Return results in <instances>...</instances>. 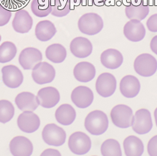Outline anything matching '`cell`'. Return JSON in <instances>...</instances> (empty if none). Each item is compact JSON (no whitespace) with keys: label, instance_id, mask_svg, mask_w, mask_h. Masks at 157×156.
Listing matches in <instances>:
<instances>
[{"label":"cell","instance_id":"6da1fadb","mask_svg":"<svg viewBox=\"0 0 157 156\" xmlns=\"http://www.w3.org/2000/svg\"><path fill=\"white\" fill-rule=\"evenodd\" d=\"M109 126V121L105 113L95 110L89 113L85 120V127L89 133L94 136L104 133Z\"/></svg>","mask_w":157,"mask_h":156},{"label":"cell","instance_id":"7a4b0ae2","mask_svg":"<svg viewBox=\"0 0 157 156\" xmlns=\"http://www.w3.org/2000/svg\"><path fill=\"white\" fill-rule=\"evenodd\" d=\"M78 28L83 34L93 36L100 32L103 28L101 17L95 13H87L78 21Z\"/></svg>","mask_w":157,"mask_h":156},{"label":"cell","instance_id":"3957f363","mask_svg":"<svg viewBox=\"0 0 157 156\" xmlns=\"http://www.w3.org/2000/svg\"><path fill=\"white\" fill-rule=\"evenodd\" d=\"M112 123L122 129L128 128L134 122V115L132 109L126 105L115 106L110 113Z\"/></svg>","mask_w":157,"mask_h":156},{"label":"cell","instance_id":"277c9868","mask_svg":"<svg viewBox=\"0 0 157 156\" xmlns=\"http://www.w3.org/2000/svg\"><path fill=\"white\" fill-rule=\"evenodd\" d=\"M136 72L140 76L149 77L154 75L157 70V60L149 54H142L137 56L134 62Z\"/></svg>","mask_w":157,"mask_h":156},{"label":"cell","instance_id":"5b68a950","mask_svg":"<svg viewBox=\"0 0 157 156\" xmlns=\"http://www.w3.org/2000/svg\"><path fill=\"white\" fill-rule=\"evenodd\" d=\"M42 136L46 144L58 147L65 143L67 135L62 127L55 123H50L44 127Z\"/></svg>","mask_w":157,"mask_h":156},{"label":"cell","instance_id":"8992f818","mask_svg":"<svg viewBox=\"0 0 157 156\" xmlns=\"http://www.w3.org/2000/svg\"><path fill=\"white\" fill-rule=\"evenodd\" d=\"M68 145L71 152L76 155L88 153L91 147L90 137L83 132H75L69 137Z\"/></svg>","mask_w":157,"mask_h":156},{"label":"cell","instance_id":"52a82bcc","mask_svg":"<svg viewBox=\"0 0 157 156\" xmlns=\"http://www.w3.org/2000/svg\"><path fill=\"white\" fill-rule=\"evenodd\" d=\"M153 124L151 114L148 109H141L135 113L132 127L137 134L144 135L151 132Z\"/></svg>","mask_w":157,"mask_h":156},{"label":"cell","instance_id":"ba28073f","mask_svg":"<svg viewBox=\"0 0 157 156\" xmlns=\"http://www.w3.org/2000/svg\"><path fill=\"white\" fill-rule=\"evenodd\" d=\"M55 74L54 67L48 62H41L33 68L32 76L36 83L44 84L51 83L55 79Z\"/></svg>","mask_w":157,"mask_h":156},{"label":"cell","instance_id":"9c48e42d","mask_svg":"<svg viewBox=\"0 0 157 156\" xmlns=\"http://www.w3.org/2000/svg\"><path fill=\"white\" fill-rule=\"evenodd\" d=\"M95 88L98 93L103 97L112 96L116 89V78L108 72L101 74L96 80Z\"/></svg>","mask_w":157,"mask_h":156},{"label":"cell","instance_id":"30bf717a","mask_svg":"<svg viewBox=\"0 0 157 156\" xmlns=\"http://www.w3.org/2000/svg\"><path fill=\"white\" fill-rule=\"evenodd\" d=\"M3 82L9 88H15L22 84L24 76L21 70L14 65L3 66L2 69Z\"/></svg>","mask_w":157,"mask_h":156},{"label":"cell","instance_id":"8fae6325","mask_svg":"<svg viewBox=\"0 0 157 156\" xmlns=\"http://www.w3.org/2000/svg\"><path fill=\"white\" fill-rule=\"evenodd\" d=\"M94 93L89 87L79 86L76 87L71 93V100L77 107L85 109L94 101Z\"/></svg>","mask_w":157,"mask_h":156},{"label":"cell","instance_id":"7c38bea8","mask_svg":"<svg viewBox=\"0 0 157 156\" xmlns=\"http://www.w3.org/2000/svg\"><path fill=\"white\" fill-rule=\"evenodd\" d=\"M17 123L21 131L31 133L35 132L39 128L40 120L33 111H24L19 115Z\"/></svg>","mask_w":157,"mask_h":156},{"label":"cell","instance_id":"4fadbf2b","mask_svg":"<svg viewBox=\"0 0 157 156\" xmlns=\"http://www.w3.org/2000/svg\"><path fill=\"white\" fill-rule=\"evenodd\" d=\"M41 52L35 48H26L20 52L19 62L24 70L33 69L34 67L42 62Z\"/></svg>","mask_w":157,"mask_h":156},{"label":"cell","instance_id":"5bb4252c","mask_svg":"<svg viewBox=\"0 0 157 156\" xmlns=\"http://www.w3.org/2000/svg\"><path fill=\"white\" fill-rule=\"evenodd\" d=\"M37 99L38 103L42 107L50 109L54 107L60 101V94L55 87L42 88L38 92Z\"/></svg>","mask_w":157,"mask_h":156},{"label":"cell","instance_id":"9a60e30c","mask_svg":"<svg viewBox=\"0 0 157 156\" xmlns=\"http://www.w3.org/2000/svg\"><path fill=\"white\" fill-rule=\"evenodd\" d=\"M124 34L125 37L131 42H140L145 37L146 30L140 21L130 20L125 24Z\"/></svg>","mask_w":157,"mask_h":156},{"label":"cell","instance_id":"2e32d148","mask_svg":"<svg viewBox=\"0 0 157 156\" xmlns=\"http://www.w3.org/2000/svg\"><path fill=\"white\" fill-rule=\"evenodd\" d=\"M10 150L13 155L29 156L33 152V145L26 137L17 136L10 141Z\"/></svg>","mask_w":157,"mask_h":156},{"label":"cell","instance_id":"e0dca14e","mask_svg":"<svg viewBox=\"0 0 157 156\" xmlns=\"http://www.w3.org/2000/svg\"><path fill=\"white\" fill-rule=\"evenodd\" d=\"M33 25V17L26 10L21 9L16 12L12 22V26L16 32L27 33L31 30Z\"/></svg>","mask_w":157,"mask_h":156},{"label":"cell","instance_id":"ac0fdd59","mask_svg":"<svg viewBox=\"0 0 157 156\" xmlns=\"http://www.w3.org/2000/svg\"><path fill=\"white\" fill-rule=\"evenodd\" d=\"M70 50L77 58H85L92 53L93 46L87 38L77 37L71 41Z\"/></svg>","mask_w":157,"mask_h":156},{"label":"cell","instance_id":"d6986e66","mask_svg":"<svg viewBox=\"0 0 157 156\" xmlns=\"http://www.w3.org/2000/svg\"><path fill=\"white\" fill-rule=\"evenodd\" d=\"M120 91L124 97L134 98L137 96L140 91V83L134 76H125L120 81Z\"/></svg>","mask_w":157,"mask_h":156},{"label":"cell","instance_id":"ffe728a7","mask_svg":"<svg viewBox=\"0 0 157 156\" xmlns=\"http://www.w3.org/2000/svg\"><path fill=\"white\" fill-rule=\"evenodd\" d=\"M101 62L103 66L109 69H116L122 65L123 56L120 51L109 48L103 51L101 54Z\"/></svg>","mask_w":157,"mask_h":156},{"label":"cell","instance_id":"44dd1931","mask_svg":"<svg viewBox=\"0 0 157 156\" xmlns=\"http://www.w3.org/2000/svg\"><path fill=\"white\" fill-rule=\"evenodd\" d=\"M95 66L88 62H81L75 66L74 76L77 80L81 83H87L92 80L95 76Z\"/></svg>","mask_w":157,"mask_h":156},{"label":"cell","instance_id":"7402d4cb","mask_svg":"<svg viewBox=\"0 0 157 156\" xmlns=\"http://www.w3.org/2000/svg\"><path fill=\"white\" fill-rule=\"evenodd\" d=\"M125 13L128 19L141 21L148 15L149 7L141 0L136 2V4L132 2L130 5L126 7Z\"/></svg>","mask_w":157,"mask_h":156},{"label":"cell","instance_id":"603a6c76","mask_svg":"<svg viewBox=\"0 0 157 156\" xmlns=\"http://www.w3.org/2000/svg\"><path fill=\"white\" fill-rule=\"evenodd\" d=\"M15 102L17 107L22 111H34L39 105L37 97L29 92H22L17 95Z\"/></svg>","mask_w":157,"mask_h":156},{"label":"cell","instance_id":"cb8c5ba5","mask_svg":"<svg viewBox=\"0 0 157 156\" xmlns=\"http://www.w3.org/2000/svg\"><path fill=\"white\" fill-rule=\"evenodd\" d=\"M56 32L55 26L49 20H43L39 22L35 28V35L37 39L42 42L51 40Z\"/></svg>","mask_w":157,"mask_h":156},{"label":"cell","instance_id":"d4e9b609","mask_svg":"<svg viewBox=\"0 0 157 156\" xmlns=\"http://www.w3.org/2000/svg\"><path fill=\"white\" fill-rule=\"evenodd\" d=\"M55 118L59 123L63 125H69L72 124L76 118L75 109L69 104H63L56 109Z\"/></svg>","mask_w":157,"mask_h":156},{"label":"cell","instance_id":"484cf974","mask_svg":"<svg viewBox=\"0 0 157 156\" xmlns=\"http://www.w3.org/2000/svg\"><path fill=\"white\" fill-rule=\"evenodd\" d=\"M124 150L126 155L139 156L143 154L144 145L140 139L134 136H130L124 139Z\"/></svg>","mask_w":157,"mask_h":156},{"label":"cell","instance_id":"4316f807","mask_svg":"<svg viewBox=\"0 0 157 156\" xmlns=\"http://www.w3.org/2000/svg\"><path fill=\"white\" fill-rule=\"evenodd\" d=\"M45 54L46 58L54 63H61L67 57L66 49L60 44L50 45L46 48Z\"/></svg>","mask_w":157,"mask_h":156},{"label":"cell","instance_id":"83f0119b","mask_svg":"<svg viewBox=\"0 0 157 156\" xmlns=\"http://www.w3.org/2000/svg\"><path fill=\"white\" fill-rule=\"evenodd\" d=\"M31 9L35 16L39 17L47 16L52 12L51 0H33Z\"/></svg>","mask_w":157,"mask_h":156},{"label":"cell","instance_id":"f1b7e54d","mask_svg":"<svg viewBox=\"0 0 157 156\" xmlns=\"http://www.w3.org/2000/svg\"><path fill=\"white\" fill-rule=\"evenodd\" d=\"M17 53L16 45L13 42L6 41L0 46V63H6L14 58Z\"/></svg>","mask_w":157,"mask_h":156},{"label":"cell","instance_id":"f546056e","mask_svg":"<svg viewBox=\"0 0 157 156\" xmlns=\"http://www.w3.org/2000/svg\"><path fill=\"white\" fill-rule=\"evenodd\" d=\"M51 14L56 17H64L71 11V3L68 0H51Z\"/></svg>","mask_w":157,"mask_h":156},{"label":"cell","instance_id":"4dcf8cb0","mask_svg":"<svg viewBox=\"0 0 157 156\" xmlns=\"http://www.w3.org/2000/svg\"><path fill=\"white\" fill-rule=\"evenodd\" d=\"M102 155H122L119 142L116 139H109L105 140L101 146Z\"/></svg>","mask_w":157,"mask_h":156},{"label":"cell","instance_id":"1f68e13d","mask_svg":"<svg viewBox=\"0 0 157 156\" xmlns=\"http://www.w3.org/2000/svg\"><path fill=\"white\" fill-rule=\"evenodd\" d=\"M15 109L11 102L7 100L0 101V122L6 123L10 121L14 115Z\"/></svg>","mask_w":157,"mask_h":156},{"label":"cell","instance_id":"d6a6232c","mask_svg":"<svg viewBox=\"0 0 157 156\" xmlns=\"http://www.w3.org/2000/svg\"><path fill=\"white\" fill-rule=\"evenodd\" d=\"M12 17V12L5 7L0 5V26H3L8 24Z\"/></svg>","mask_w":157,"mask_h":156},{"label":"cell","instance_id":"836d02e7","mask_svg":"<svg viewBox=\"0 0 157 156\" xmlns=\"http://www.w3.org/2000/svg\"><path fill=\"white\" fill-rule=\"evenodd\" d=\"M147 150L149 155H157V136L150 139L147 145Z\"/></svg>","mask_w":157,"mask_h":156},{"label":"cell","instance_id":"e575fe53","mask_svg":"<svg viewBox=\"0 0 157 156\" xmlns=\"http://www.w3.org/2000/svg\"><path fill=\"white\" fill-rule=\"evenodd\" d=\"M146 26L149 31L152 32H157V13L153 14L149 17L146 22Z\"/></svg>","mask_w":157,"mask_h":156},{"label":"cell","instance_id":"d590c367","mask_svg":"<svg viewBox=\"0 0 157 156\" xmlns=\"http://www.w3.org/2000/svg\"><path fill=\"white\" fill-rule=\"evenodd\" d=\"M41 155H61V154L56 150L48 149V150H46L44 152H42Z\"/></svg>","mask_w":157,"mask_h":156},{"label":"cell","instance_id":"8d00e7d4","mask_svg":"<svg viewBox=\"0 0 157 156\" xmlns=\"http://www.w3.org/2000/svg\"><path fill=\"white\" fill-rule=\"evenodd\" d=\"M151 50L157 55V36H155L152 38L150 44Z\"/></svg>","mask_w":157,"mask_h":156},{"label":"cell","instance_id":"74e56055","mask_svg":"<svg viewBox=\"0 0 157 156\" xmlns=\"http://www.w3.org/2000/svg\"><path fill=\"white\" fill-rule=\"evenodd\" d=\"M93 1H94V2L95 5L101 6V5L103 4V3H104L105 0H93Z\"/></svg>","mask_w":157,"mask_h":156},{"label":"cell","instance_id":"f35d334b","mask_svg":"<svg viewBox=\"0 0 157 156\" xmlns=\"http://www.w3.org/2000/svg\"><path fill=\"white\" fill-rule=\"evenodd\" d=\"M70 3L71 4H72V3H73V4H78V3H80L81 0H68Z\"/></svg>","mask_w":157,"mask_h":156},{"label":"cell","instance_id":"ab89813d","mask_svg":"<svg viewBox=\"0 0 157 156\" xmlns=\"http://www.w3.org/2000/svg\"><path fill=\"white\" fill-rule=\"evenodd\" d=\"M154 115H155V119L156 125V126H157V108L155 109V113H154Z\"/></svg>","mask_w":157,"mask_h":156},{"label":"cell","instance_id":"60d3db41","mask_svg":"<svg viewBox=\"0 0 157 156\" xmlns=\"http://www.w3.org/2000/svg\"><path fill=\"white\" fill-rule=\"evenodd\" d=\"M2 40V37H1V35H0V41H1Z\"/></svg>","mask_w":157,"mask_h":156},{"label":"cell","instance_id":"b9f144b4","mask_svg":"<svg viewBox=\"0 0 157 156\" xmlns=\"http://www.w3.org/2000/svg\"><path fill=\"white\" fill-rule=\"evenodd\" d=\"M0 1H1V0H0Z\"/></svg>","mask_w":157,"mask_h":156}]
</instances>
